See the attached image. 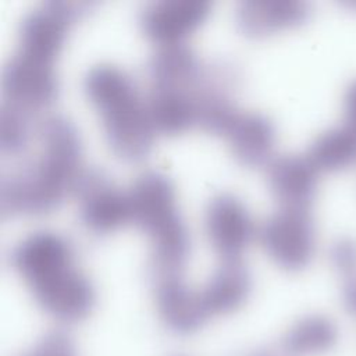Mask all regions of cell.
<instances>
[{
    "mask_svg": "<svg viewBox=\"0 0 356 356\" xmlns=\"http://www.w3.org/2000/svg\"><path fill=\"white\" fill-rule=\"evenodd\" d=\"M40 152L0 182L4 216H38L56 209L74 192L82 171V140L76 125L64 114H50L38 127Z\"/></svg>",
    "mask_w": 356,
    "mask_h": 356,
    "instance_id": "1",
    "label": "cell"
},
{
    "mask_svg": "<svg viewBox=\"0 0 356 356\" xmlns=\"http://www.w3.org/2000/svg\"><path fill=\"white\" fill-rule=\"evenodd\" d=\"M83 90L102 117L113 153L127 161L142 160L152 149L156 131L131 74L111 63L95 64L83 76Z\"/></svg>",
    "mask_w": 356,
    "mask_h": 356,
    "instance_id": "2",
    "label": "cell"
},
{
    "mask_svg": "<svg viewBox=\"0 0 356 356\" xmlns=\"http://www.w3.org/2000/svg\"><path fill=\"white\" fill-rule=\"evenodd\" d=\"M127 192L131 221L150 238L152 274L182 273L191 250V235L178 210L171 178L160 170H146Z\"/></svg>",
    "mask_w": 356,
    "mask_h": 356,
    "instance_id": "3",
    "label": "cell"
},
{
    "mask_svg": "<svg viewBox=\"0 0 356 356\" xmlns=\"http://www.w3.org/2000/svg\"><path fill=\"white\" fill-rule=\"evenodd\" d=\"M257 235L268 257L286 271L303 270L316 253V225L310 209L280 206L263 220Z\"/></svg>",
    "mask_w": 356,
    "mask_h": 356,
    "instance_id": "4",
    "label": "cell"
},
{
    "mask_svg": "<svg viewBox=\"0 0 356 356\" xmlns=\"http://www.w3.org/2000/svg\"><path fill=\"white\" fill-rule=\"evenodd\" d=\"M90 7L92 1L47 0L28 10L18 25L17 51L54 64L70 26Z\"/></svg>",
    "mask_w": 356,
    "mask_h": 356,
    "instance_id": "5",
    "label": "cell"
},
{
    "mask_svg": "<svg viewBox=\"0 0 356 356\" xmlns=\"http://www.w3.org/2000/svg\"><path fill=\"white\" fill-rule=\"evenodd\" d=\"M82 225L99 235L113 232L131 221L128 192L99 168H85L74 191Z\"/></svg>",
    "mask_w": 356,
    "mask_h": 356,
    "instance_id": "6",
    "label": "cell"
},
{
    "mask_svg": "<svg viewBox=\"0 0 356 356\" xmlns=\"http://www.w3.org/2000/svg\"><path fill=\"white\" fill-rule=\"evenodd\" d=\"M3 102L26 113L49 107L58 93V76L53 63L17 51L3 65Z\"/></svg>",
    "mask_w": 356,
    "mask_h": 356,
    "instance_id": "7",
    "label": "cell"
},
{
    "mask_svg": "<svg viewBox=\"0 0 356 356\" xmlns=\"http://www.w3.org/2000/svg\"><path fill=\"white\" fill-rule=\"evenodd\" d=\"M204 231L222 260L241 259L257 234L246 203L231 192L211 196L204 209Z\"/></svg>",
    "mask_w": 356,
    "mask_h": 356,
    "instance_id": "8",
    "label": "cell"
},
{
    "mask_svg": "<svg viewBox=\"0 0 356 356\" xmlns=\"http://www.w3.org/2000/svg\"><path fill=\"white\" fill-rule=\"evenodd\" d=\"M36 303L61 323L88 317L96 302L90 278L75 264L68 266L29 286Z\"/></svg>",
    "mask_w": 356,
    "mask_h": 356,
    "instance_id": "9",
    "label": "cell"
},
{
    "mask_svg": "<svg viewBox=\"0 0 356 356\" xmlns=\"http://www.w3.org/2000/svg\"><path fill=\"white\" fill-rule=\"evenodd\" d=\"M210 0H152L139 11L142 32L153 42L163 44L185 43L209 17Z\"/></svg>",
    "mask_w": 356,
    "mask_h": 356,
    "instance_id": "10",
    "label": "cell"
},
{
    "mask_svg": "<svg viewBox=\"0 0 356 356\" xmlns=\"http://www.w3.org/2000/svg\"><path fill=\"white\" fill-rule=\"evenodd\" d=\"M14 270L24 278L28 286L71 266L74 248L68 238L50 231L39 229L21 238L10 253Z\"/></svg>",
    "mask_w": 356,
    "mask_h": 356,
    "instance_id": "11",
    "label": "cell"
},
{
    "mask_svg": "<svg viewBox=\"0 0 356 356\" xmlns=\"http://www.w3.org/2000/svg\"><path fill=\"white\" fill-rule=\"evenodd\" d=\"M154 300L161 323L177 334H191L209 318L199 289L192 288L182 273L153 275Z\"/></svg>",
    "mask_w": 356,
    "mask_h": 356,
    "instance_id": "12",
    "label": "cell"
},
{
    "mask_svg": "<svg viewBox=\"0 0 356 356\" xmlns=\"http://www.w3.org/2000/svg\"><path fill=\"white\" fill-rule=\"evenodd\" d=\"M312 7L305 0H241L235 10L238 29L250 38H263L305 24Z\"/></svg>",
    "mask_w": 356,
    "mask_h": 356,
    "instance_id": "13",
    "label": "cell"
},
{
    "mask_svg": "<svg viewBox=\"0 0 356 356\" xmlns=\"http://www.w3.org/2000/svg\"><path fill=\"white\" fill-rule=\"evenodd\" d=\"M222 136L243 165L259 167L273 160L277 131L273 120L261 111L239 110Z\"/></svg>",
    "mask_w": 356,
    "mask_h": 356,
    "instance_id": "14",
    "label": "cell"
},
{
    "mask_svg": "<svg viewBox=\"0 0 356 356\" xmlns=\"http://www.w3.org/2000/svg\"><path fill=\"white\" fill-rule=\"evenodd\" d=\"M267 182L281 207L310 209L317 192L318 170L306 154H281L268 163Z\"/></svg>",
    "mask_w": 356,
    "mask_h": 356,
    "instance_id": "15",
    "label": "cell"
},
{
    "mask_svg": "<svg viewBox=\"0 0 356 356\" xmlns=\"http://www.w3.org/2000/svg\"><path fill=\"white\" fill-rule=\"evenodd\" d=\"M252 291V275L241 259L222 260L199 288L209 317L228 314L239 309Z\"/></svg>",
    "mask_w": 356,
    "mask_h": 356,
    "instance_id": "16",
    "label": "cell"
},
{
    "mask_svg": "<svg viewBox=\"0 0 356 356\" xmlns=\"http://www.w3.org/2000/svg\"><path fill=\"white\" fill-rule=\"evenodd\" d=\"M206 64L196 51L185 44H163L147 61V75L152 86L195 92L204 74Z\"/></svg>",
    "mask_w": 356,
    "mask_h": 356,
    "instance_id": "17",
    "label": "cell"
},
{
    "mask_svg": "<svg viewBox=\"0 0 356 356\" xmlns=\"http://www.w3.org/2000/svg\"><path fill=\"white\" fill-rule=\"evenodd\" d=\"M145 99L156 132L175 135L197 125L193 92L150 86Z\"/></svg>",
    "mask_w": 356,
    "mask_h": 356,
    "instance_id": "18",
    "label": "cell"
},
{
    "mask_svg": "<svg viewBox=\"0 0 356 356\" xmlns=\"http://www.w3.org/2000/svg\"><path fill=\"white\" fill-rule=\"evenodd\" d=\"M339 339L335 321L324 314L313 313L298 318L284 334L281 355L323 356L331 352Z\"/></svg>",
    "mask_w": 356,
    "mask_h": 356,
    "instance_id": "19",
    "label": "cell"
},
{
    "mask_svg": "<svg viewBox=\"0 0 356 356\" xmlns=\"http://www.w3.org/2000/svg\"><path fill=\"white\" fill-rule=\"evenodd\" d=\"M320 171L337 172L356 164V132L346 127L330 128L310 143L306 153Z\"/></svg>",
    "mask_w": 356,
    "mask_h": 356,
    "instance_id": "20",
    "label": "cell"
},
{
    "mask_svg": "<svg viewBox=\"0 0 356 356\" xmlns=\"http://www.w3.org/2000/svg\"><path fill=\"white\" fill-rule=\"evenodd\" d=\"M26 111L8 103H1L0 149L3 154L17 156L28 146L31 125Z\"/></svg>",
    "mask_w": 356,
    "mask_h": 356,
    "instance_id": "21",
    "label": "cell"
},
{
    "mask_svg": "<svg viewBox=\"0 0 356 356\" xmlns=\"http://www.w3.org/2000/svg\"><path fill=\"white\" fill-rule=\"evenodd\" d=\"M19 356H76L75 345L64 331H49Z\"/></svg>",
    "mask_w": 356,
    "mask_h": 356,
    "instance_id": "22",
    "label": "cell"
},
{
    "mask_svg": "<svg viewBox=\"0 0 356 356\" xmlns=\"http://www.w3.org/2000/svg\"><path fill=\"white\" fill-rule=\"evenodd\" d=\"M328 259L331 266L343 277H352L356 274V239L350 236H342L337 239L328 250Z\"/></svg>",
    "mask_w": 356,
    "mask_h": 356,
    "instance_id": "23",
    "label": "cell"
},
{
    "mask_svg": "<svg viewBox=\"0 0 356 356\" xmlns=\"http://www.w3.org/2000/svg\"><path fill=\"white\" fill-rule=\"evenodd\" d=\"M345 125L356 132V79L348 86L343 95Z\"/></svg>",
    "mask_w": 356,
    "mask_h": 356,
    "instance_id": "24",
    "label": "cell"
},
{
    "mask_svg": "<svg viewBox=\"0 0 356 356\" xmlns=\"http://www.w3.org/2000/svg\"><path fill=\"white\" fill-rule=\"evenodd\" d=\"M252 356H284V355H277V353H273V352H256Z\"/></svg>",
    "mask_w": 356,
    "mask_h": 356,
    "instance_id": "25",
    "label": "cell"
}]
</instances>
